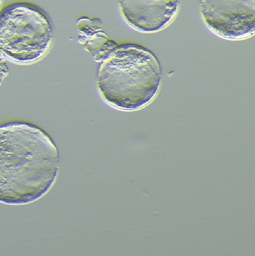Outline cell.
I'll return each instance as SVG.
<instances>
[{
  "label": "cell",
  "instance_id": "6da1fadb",
  "mask_svg": "<svg viewBox=\"0 0 255 256\" xmlns=\"http://www.w3.org/2000/svg\"><path fill=\"white\" fill-rule=\"evenodd\" d=\"M60 162L42 129L22 122L0 126V202L26 205L42 198L56 180Z\"/></svg>",
  "mask_w": 255,
  "mask_h": 256
},
{
  "label": "cell",
  "instance_id": "7a4b0ae2",
  "mask_svg": "<svg viewBox=\"0 0 255 256\" xmlns=\"http://www.w3.org/2000/svg\"><path fill=\"white\" fill-rule=\"evenodd\" d=\"M162 78L160 64L152 52L136 44L118 45L100 64L98 88L110 106L133 111L154 100Z\"/></svg>",
  "mask_w": 255,
  "mask_h": 256
},
{
  "label": "cell",
  "instance_id": "3957f363",
  "mask_svg": "<svg viewBox=\"0 0 255 256\" xmlns=\"http://www.w3.org/2000/svg\"><path fill=\"white\" fill-rule=\"evenodd\" d=\"M52 38L50 22L32 5L15 3L0 14V50L14 63L26 64L40 60Z\"/></svg>",
  "mask_w": 255,
  "mask_h": 256
},
{
  "label": "cell",
  "instance_id": "277c9868",
  "mask_svg": "<svg viewBox=\"0 0 255 256\" xmlns=\"http://www.w3.org/2000/svg\"><path fill=\"white\" fill-rule=\"evenodd\" d=\"M202 20L221 38L238 41L255 33V0H200Z\"/></svg>",
  "mask_w": 255,
  "mask_h": 256
},
{
  "label": "cell",
  "instance_id": "5b68a950",
  "mask_svg": "<svg viewBox=\"0 0 255 256\" xmlns=\"http://www.w3.org/2000/svg\"><path fill=\"white\" fill-rule=\"evenodd\" d=\"M180 0H118L120 10L126 22L138 32L154 33L173 22Z\"/></svg>",
  "mask_w": 255,
  "mask_h": 256
},
{
  "label": "cell",
  "instance_id": "8992f818",
  "mask_svg": "<svg viewBox=\"0 0 255 256\" xmlns=\"http://www.w3.org/2000/svg\"><path fill=\"white\" fill-rule=\"evenodd\" d=\"M100 22L99 18L88 17H82L76 21L79 42L98 62H102L107 54L118 46L116 43L110 39L104 32L100 24Z\"/></svg>",
  "mask_w": 255,
  "mask_h": 256
},
{
  "label": "cell",
  "instance_id": "52a82bcc",
  "mask_svg": "<svg viewBox=\"0 0 255 256\" xmlns=\"http://www.w3.org/2000/svg\"><path fill=\"white\" fill-rule=\"evenodd\" d=\"M6 56L0 50V85L3 80L8 76L9 70L7 64H6Z\"/></svg>",
  "mask_w": 255,
  "mask_h": 256
},
{
  "label": "cell",
  "instance_id": "ba28073f",
  "mask_svg": "<svg viewBox=\"0 0 255 256\" xmlns=\"http://www.w3.org/2000/svg\"><path fill=\"white\" fill-rule=\"evenodd\" d=\"M2 0H0V8L2 7Z\"/></svg>",
  "mask_w": 255,
  "mask_h": 256
}]
</instances>
